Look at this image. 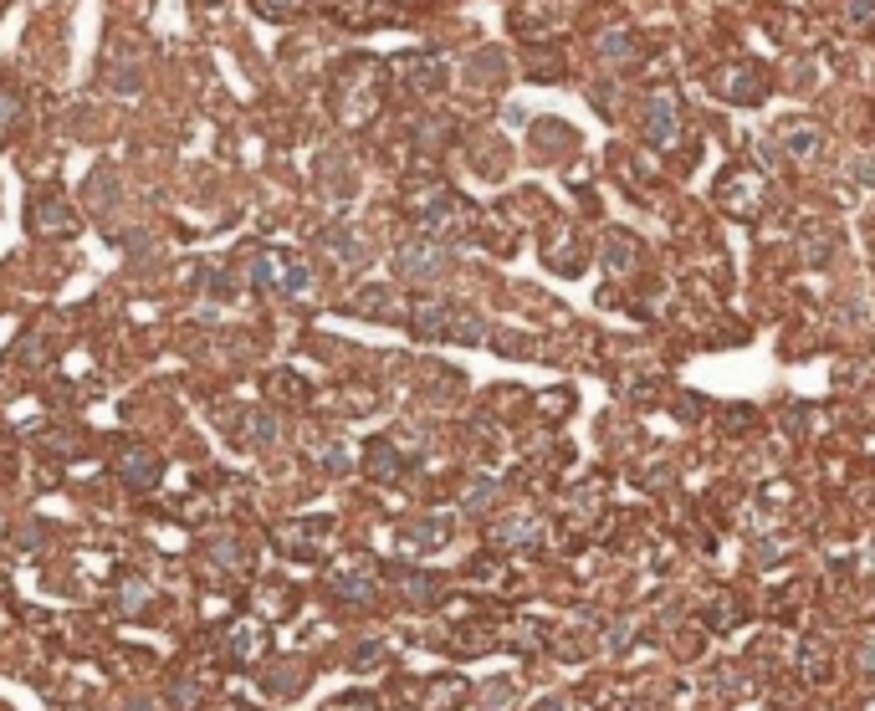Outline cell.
Masks as SVG:
<instances>
[{
    "label": "cell",
    "mask_w": 875,
    "mask_h": 711,
    "mask_svg": "<svg viewBox=\"0 0 875 711\" xmlns=\"http://www.w3.org/2000/svg\"><path fill=\"white\" fill-rule=\"evenodd\" d=\"M405 323L420 333V338H461V343H481V318H471V313H461V307H451V302H441V297H420V302H410V313H405Z\"/></svg>",
    "instance_id": "1"
},
{
    "label": "cell",
    "mask_w": 875,
    "mask_h": 711,
    "mask_svg": "<svg viewBox=\"0 0 875 711\" xmlns=\"http://www.w3.org/2000/svg\"><path fill=\"white\" fill-rule=\"evenodd\" d=\"M446 266H451V251L435 236H415L395 251V272L405 282H435V277H446Z\"/></svg>",
    "instance_id": "2"
},
{
    "label": "cell",
    "mask_w": 875,
    "mask_h": 711,
    "mask_svg": "<svg viewBox=\"0 0 875 711\" xmlns=\"http://www.w3.org/2000/svg\"><path fill=\"white\" fill-rule=\"evenodd\" d=\"M328 538H333V517H297L277 532V548L297 563H318L328 553Z\"/></svg>",
    "instance_id": "3"
},
{
    "label": "cell",
    "mask_w": 875,
    "mask_h": 711,
    "mask_svg": "<svg viewBox=\"0 0 875 711\" xmlns=\"http://www.w3.org/2000/svg\"><path fill=\"white\" fill-rule=\"evenodd\" d=\"M205 558H210L215 573H221V584H236V579H246V573L256 568V548L241 538V532H210Z\"/></svg>",
    "instance_id": "4"
},
{
    "label": "cell",
    "mask_w": 875,
    "mask_h": 711,
    "mask_svg": "<svg viewBox=\"0 0 875 711\" xmlns=\"http://www.w3.org/2000/svg\"><path fill=\"white\" fill-rule=\"evenodd\" d=\"M26 220H31V236H47V241H52V236H72V231L82 226L77 210H72V205H67L57 190H36V195H31V215H26Z\"/></svg>",
    "instance_id": "5"
},
{
    "label": "cell",
    "mask_w": 875,
    "mask_h": 711,
    "mask_svg": "<svg viewBox=\"0 0 875 711\" xmlns=\"http://www.w3.org/2000/svg\"><path fill=\"white\" fill-rule=\"evenodd\" d=\"M113 471L123 486H134V492H154V486L164 481V456H154L149 446H118L113 451Z\"/></svg>",
    "instance_id": "6"
},
{
    "label": "cell",
    "mask_w": 875,
    "mask_h": 711,
    "mask_svg": "<svg viewBox=\"0 0 875 711\" xmlns=\"http://www.w3.org/2000/svg\"><path fill=\"white\" fill-rule=\"evenodd\" d=\"M364 476L369 481H400L405 476V456L395 451V440H384V435L369 440L364 446Z\"/></svg>",
    "instance_id": "7"
},
{
    "label": "cell",
    "mask_w": 875,
    "mask_h": 711,
    "mask_svg": "<svg viewBox=\"0 0 875 711\" xmlns=\"http://www.w3.org/2000/svg\"><path fill=\"white\" fill-rule=\"evenodd\" d=\"M451 538V517H415L405 522V548L410 553H435Z\"/></svg>",
    "instance_id": "8"
},
{
    "label": "cell",
    "mask_w": 875,
    "mask_h": 711,
    "mask_svg": "<svg viewBox=\"0 0 875 711\" xmlns=\"http://www.w3.org/2000/svg\"><path fill=\"white\" fill-rule=\"evenodd\" d=\"M328 594H333L338 604H369V599H374V573L343 568V573H333V579H328Z\"/></svg>",
    "instance_id": "9"
},
{
    "label": "cell",
    "mask_w": 875,
    "mask_h": 711,
    "mask_svg": "<svg viewBox=\"0 0 875 711\" xmlns=\"http://www.w3.org/2000/svg\"><path fill=\"white\" fill-rule=\"evenodd\" d=\"M205 676L200 671H180V676H169V706L174 711H195L200 701H205Z\"/></svg>",
    "instance_id": "10"
},
{
    "label": "cell",
    "mask_w": 875,
    "mask_h": 711,
    "mask_svg": "<svg viewBox=\"0 0 875 711\" xmlns=\"http://www.w3.org/2000/svg\"><path fill=\"white\" fill-rule=\"evenodd\" d=\"M323 251H333L343 266H359V261H364V236L348 231V226H328V231H323Z\"/></svg>",
    "instance_id": "11"
},
{
    "label": "cell",
    "mask_w": 875,
    "mask_h": 711,
    "mask_svg": "<svg viewBox=\"0 0 875 711\" xmlns=\"http://www.w3.org/2000/svg\"><path fill=\"white\" fill-rule=\"evenodd\" d=\"M272 266H277V277H272L277 292H287V297H308V287H313L308 266H302V261H287V256H272Z\"/></svg>",
    "instance_id": "12"
},
{
    "label": "cell",
    "mask_w": 875,
    "mask_h": 711,
    "mask_svg": "<svg viewBox=\"0 0 875 711\" xmlns=\"http://www.w3.org/2000/svg\"><path fill=\"white\" fill-rule=\"evenodd\" d=\"M261 686H267L272 696H297L302 686H308V671H302L297 660H292V665H272V671L261 676Z\"/></svg>",
    "instance_id": "13"
},
{
    "label": "cell",
    "mask_w": 875,
    "mask_h": 711,
    "mask_svg": "<svg viewBox=\"0 0 875 711\" xmlns=\"http://www.w3.org/2000/svg\"><path fill=\"white\" fill-rule=\"evenodd\" d=\"M533 538H538V527H533L528 517H507V522L492 527V543H497V548H528Z\"/></svg>",
    "instance_id": "14"
},
{
    "label": "cell",
    "mask_w": 875,
    "mask_h": 711,
    "mask_svg": "<svg viewBox=\"0 0 875 711\" xmlns=\"http://www.w3.org/2000/svg\"><path fill=\"white\" fill-rule=\"evenodd\" d=\"M256 650H261V635L246 625V619L226 630V655H231V665H246V655H256Z\"/></svg>",
    "instance_id": "15"
},
{
    "label": "cell",
    "mask_w": 875,
    "mask_h": 711,
    "mask_svg": "<svg viewBox=\"0 0 875 711\" xmlns=\"http://www.w3.org/2000/svg\"><path fill=\"white\" fill-rule=\"evenodd\" d=\"M400 72H405V82H415V93H435L441 87V62H425V57H405L400 62Z\"/></svg>",
    "instance_id": "16"
},
{
    "label": "cell",
    "mask_w": 875,
    "mask_h": 711,
    "mask_svg": "<svg viewBox=\"0 0 875 711\" xmlns=\"http://www.w3.org/2000/svg\"><path fill=\"white\" fill-rule=\"evenodd\" d=\"M21 118H26V98H21V87H0V133H11L21 128Z\"/></svg>",
    "instance_id": "17"
},
{
    "label": "cell",
    "mask_w": 875,
    "mask_h": 711,
    "mask_svg": "<svg viewBox=\"0 0 875 711\" xmlns=\"http://www.w3.org/2000/svg\"><path fill=\"white\" fill-rule=\"evenodd\" d=\"M241 440H246V446H272V440H277V415L251 410V420L241 425Z\"/></svg>",
    "instance_id": "18"
},
{
    "label": "cell",
    "mask_w": 875,
    "mask_h": 711,
    "mask_svg": "<svg viewBox=\"0 0 875 711\" xmlns=\"http://www.w3.org/2000/svg\"><path fill=\"white\" fill-rule=\"evenodd\" d=\"M400 589H405L415 604H435V599L446 594L441 584H435V573H405V579H400Z\"/></svg>",
    "instance_id": "19"
},
{
    "label": "cell",
    "mask_w": 875,
    "mask_h": 711,
    "mask_svg": "<svg viewBox=\"0 0 875 711\" xmlns=\"http://www.w3.org/2000/svg\"><path fill=\"white\" fill-rule=\"evenodd\" d=\"M267 389H272V399H292V405H308V384H302L297 374H272Z\"/></svg>",
    "instance_id": "20"
},
{
    "label": "cell",
    "mask_w": 875,
    "mask_h": 711,
    "mask_svg": "<svg viewBox=\"0 0 875 711\" xmlns=\"http://www.w3.org/2000/svg\"><path fill=\"white\" fill-rule=\"evenodd\" d=\"M149 599H154V589H149L144 579H123V589H118V609H123V614H139Z\"/></svg>",
    "instance_id": "21"
},
{
    "label": "cell",
    "mask_w": 875,
    "mask_h": 711,
    "mask_svg": "<svg viewBox=\"0 0 875 711\" xmlns=\"http://www.w3.org/2000/svg\"><path fill=\"white\" fill-rule=\"evenodd\" d=\"M379 655H384V645H379V640H369V645H359V650H354V660H348V665H354V671H374Z\"/></svg>",
    "instance_id": "22"
},
{
    "label": "cell",
    "mask_w": 875,
    "mask_h": 711,
    "mask_svg": "<svg viewBox=\"0 0 875 711\" xmlns=\"http://www.w3.org/2000/svg\"><path fill=\"white\" fill-rule=\"evenodd\" d=\"M93 200H98V205H108V200H113V164H103V169H98V180H93Z\"/></svg>",
    "instance_id": "23"
},
{
    "label": "cell",
    "mask_w": 875,
    "mask_h": 711,
    "mask_svg": "<svg viewBox=\"0 0 875 711\" xmlns=\"http://www.w3.org/2000/svg\"><path fill=\"white\" fill-rule=\"evenodd\" d=\"M497 492L492 486H471V497H466V512H487V502H492Z\"/></svg>",
    "instance_id": "24"
},
{
    "label": "cell",
    "mask_w": 875,
    "mask_h": 711,
    "mask_svg": "<svg viewBox=\"0 0 875 711\" xmlns=\"http://www.w3.org/2000/svg\"><path fill=\"white\" fill-rule=\"evenodd\" d=\"M261 11H267V16H292L297 0H261Z\"/></svg>",
    "instance_id": "25"
},
{
    "label": "cell",
    "mask_w": 875,
    "mask_h": 711,
    "mask_svg": "<svg viewBox=\"0 0 875 711\" xmlns=\"http://www.w3.org/2000/svg\"><path fill=\"white\" fill-rule=\"evenodd\" d=\"M323 466H328V471H333V476H338V471H348V456H343V451H338V446H333V451H328V456H323Z\"/></svg>",
    "instance_id": "26"
},
{
    "label": "cell",
    "mask_w": 875,
    "mask_h": 711,
    "mask_svg": "<svg viewBox=\"0 0 875 711\" xmlns=\"http://www.w3.org/2000/svg\"><path fill=\"white\" fill-rule=\"evenodd\" d=\"M533 711H563V701H538Z\"/></svg>",
    "instance_id": "27"
}]
</instances>
